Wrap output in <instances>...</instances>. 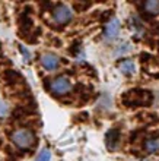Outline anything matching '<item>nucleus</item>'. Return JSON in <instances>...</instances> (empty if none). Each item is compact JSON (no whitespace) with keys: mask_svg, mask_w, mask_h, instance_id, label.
Masks as SVG:
<instances>
[{"mask_svg":"<svg viewBox=\"0 0 159 161\" xmlns=\"http://www.w3.org/2000/svg\"><path fill=\"white\" fill-rule=\"evenodd\" d=\"M12 142L21 149L32 148L35 144V135L29 129H19L12 133Z\"/></svg>","mask_w":159,"mask_h":161,"instance_id":"nucleus-1","label":"nucleus"},{"mask_svg":"<svg viewBox=\"0 0 159 161\" xmlns=\"http://www.w3.org/2000/svg\"><path fill=\"white\" fill-rule=\"evenodd\" d=\"M130 22H131V28H134V30H137V34H142V25H140V21H139L136 16H131V19H130Z\"/></svg>","mask_w":159,"mask_h":161,"instance_id":"nucleus-12","label":"nucleus"},{"mask_svg":"<svg viewBox=\"0 0 159 161\" xmlns=\"http://www.w3.org/2000/svg\"><path fill=\"white\" fill-rule=\"evenodd\" d=\"M118 32H120V21H118L117 18L109 19V21L107 22V25H105V31H104L105 38L109 40V41H113V40L117 38Z\"/></svg>","mask_w":159,"mask_h":161,"instance_id":"nucleus-4","label":"nucleus"},{"mask_svg":"<svg viewBox=\"0 0 159 161\" xmlns=\"http://www.w3.org/2000/svg\"><path fill=\"white\" fill-rule=\"evenodd\" d=\"M50 88L56 95H64V94H67L72 89V82L66 76H59L51 82Z\"/></svg>","mask_w":159,"mask_h":161,"instance_id":"nucleus-2","label":"nucleus"},{"mask_svg":"<svg viewBox=\"0 0 159 161\" xmlns=\"http://www.w3.org/2000/svg\"><path fill=\"white\" fill-rule=\"evenodd\" d=\"M72 16H73V13H72L70 8H67L66 4H59V6L54 9V12H53V19H54V22L63 24V25L70 21Z\"/></svg>","mask_w":159,"mask_h":161,"instance_id":"nucleus-3","label":"nucleus"},{"mask_svg":"<svg viewBox=\"0 0 159 161\" xmlns=\"http://www.w3.org/2000/svg\"><path fill=\"white\" fill-rule=\"evenodd\" d=\"M19 50H21L22 56H24V59H25L26 62H29V60H31V51L28 50L25 46H22V44H19Z\"/></svg>","mask_w":159,"mask_h":161,"instance_id":"nucleus-13","label":"nucleus"},{"mask_svg":"<svg viewBox=\"0 0 159 161\" xmlns=\"http://www.w3.org/2000/svg\"><path fill=\"white\" fill-rule=\"evenodd\" d=\"M120 70H121L124 75H133L134 70H136V66H134L133 60H124L120 63Z\"/></svg>","mask_w":159,"mask_h":161,"instance_id":"nucleus-7","label":"nucleus"},{"mask_svg":"<svg viewBox=\"0 0 159 161\" xmlns=\"http://www.w3.org/2000/svg\"><path fill=\"white\" fill-rule=\"evenodd\" d=\"M146 149L149 153H159V138H151L146 142Z\"/></svg>","mask_w":159,"mask_h":161,"instance_id":"nucleus-8","label":"nucleus"},{"mask_svg":"<svg viewBox=\"0 0 159 161\" xmlns=\"http://www.w3.org/2000/svg\"><path fill=\"white\" fill-rule=\"evenodd\" d=\"M50 160H51V153H50V149L44 148L41 153L37 155V160H35V161H50Z\"/></svg>","mask_w":159,"mask_h":161,"instance_id":"nucleus-11","label":"nucleus"},{"mask_svg":"<svg viewBox=\"0 0 159 161\" xmlns=\"http://www.w3.org/2000/svg\"><path fill=\"white\" fill-rule=\"evenodd\" d=\"M10 113V106L6 101L0 100V117H8Z\"/></svg>","mask_w":159,"mask_h":161,"instance_id":"nucleus-10","label":"nucleus"},{"mask_svg":"<svg viewBox=\"0 0 159 161\" xmlns=\"http://www.w3.org/2000/svg\"><path fill=\"white\" fill-rule=\"evenodd\" d=\"M129 50H130L129 44H124V46H120V48L115 51V54H124V53H127Z\"/></svg>","mask_w":159,"mask_h":161,"instance_id":"nucleus-14","label":"nucleus"},{"mask_svg":"<svg viewBox=\"0 0 159 161\" xmlns=\"http://www.w3.org/2000/svg\"><path fill=\"white\" fill-rule=\"evenodd\" d=\"M41 64H42V68L44 69L53 72V70H56V69L59 68L60 60H59V57H57L56 54L45 53V54H42V57H41Z\"/></svg>","mask_w":159,"mask_h":161,"instance_id":"nucleus-5","label":"nucleus"},{"mask_svg":"<svg viewBox=\"0 0 159 161\" xmlns=\"http://www.w3.org/2000/svg\"><path fill=\"white\" fill-rule=\"evenodd\" d=\"M143 161H149V160H143Z\"/></svg>","mask_w":159,"mask_h":161,"instance_id":"nucleus-15","label":"nucleus"},{"mask_svg":"<svg viewBox=\"0 0 159 161\" xmlns=\"http://www.w3.org/2000/svg\"><path fill=\"white\" fill-rule=\"evenodd\" d=\"M145 8L149 13H159V2L158 0H151L145 4Z\"/></svg>","mask_w":159,"mask_h":161,"instance_id":"nucleus-9","label":"nucleus"},{"mask_svg":"<svg viewBox=\"0 0 159 161\" xmlns=\"http://www.w3.org/2000/svg\"><path fill=\"white\" fill-rule=\"evenodd\" d=\"M118 139H120V132L117 129H113L107 133V147L109 149H115L118 144Z\"/></svg>","mask_w":159,"mask_h":161,"instance_id":"nucleus-6","label":"nucleus"}]
</instances>
